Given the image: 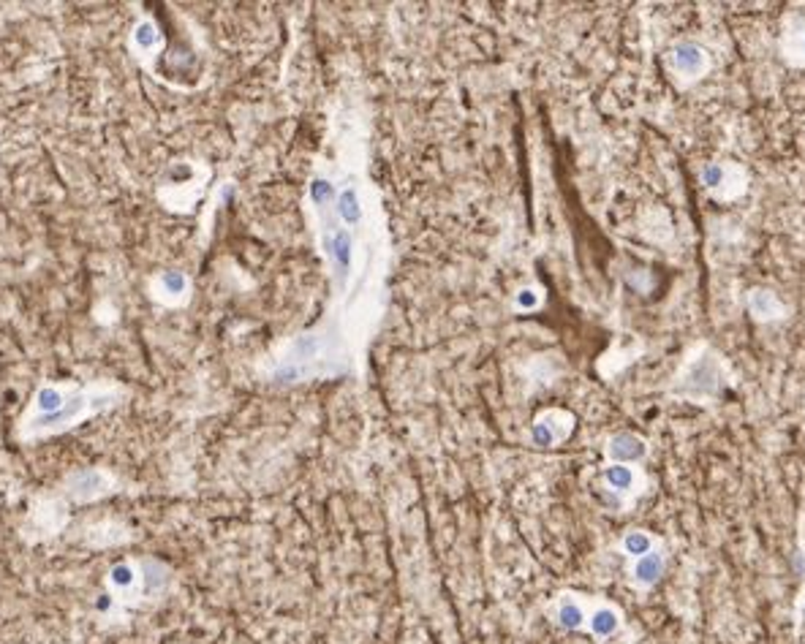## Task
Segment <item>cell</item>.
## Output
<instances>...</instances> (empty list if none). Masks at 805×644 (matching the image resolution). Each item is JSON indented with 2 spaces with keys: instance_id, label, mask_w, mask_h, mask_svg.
Returning a JSON list of instances; mask_svg holds the SVG:
<instances>
[{
  "instance_id": "1",
  "label": "cell",
  "mask_w": 805,
  "mask_h": 644,
  "mask_svg": "<svg viewBox=\"0 0 805 644\" xmlns=\"http://www.w3.org/2000/svg\"><path fill=\"white\" fill-rule=\"evenodd\" d=\"M726 378H729V370H726L724 356L705 349L697 359L688 362V367L680 378V389L694 400H708V397L721 395V389L726 387Z\"/></svg>"
},
{
  "instance_id": "2",
  "label": "cell",
  "mask_w": 805,
  "mask_h": 644,
  "mask_svg": "<svg viewBox=\"0 0 805 644\" xmlns=\"http://www.w3.org/2000/svg\"><path fill=\"white\" fill-rule=\"evenodd\" d=\"M115 487V479L98 471V468H88V471H74L65 476V498L77 501V503H90V501H98L104 495H109Z\"/></svg>"
},
{
  "instance_id": "3",
  "label": "cell",
  "mask_w": 805,
  "mask_h": 644,
  "mask_svg": "<svg viewBox=\"0 0 805 644\" xmlns=\"http://www.w3.org/2000/svg\"><path fill=\"white\" fill-rule=\"evenodd\" d=\"M670 65L678 77L688 80V82H697L702 80L708 68H710V58L702 47L697 44H678L672 52H670Z\"/></svg>"
},
{
  "instance_id": "4",
  "label": "cell",
  "mask_w": 805,
  "mask_h": 644,
  "mask_svg": "<svg viewBox=\"0 0 805 644\" xmlns=\"http://www.w3.org/2000/svg\"><path fill=\"white\" fill-rule=\"evenodd\" d=\"M748 313L759 324H776V321L786 318L784 302L770 288H751V294H748Z\"/></svg>"
},
{
  "instance_id": "5",
  "label": "cell",
  "mask_w": 805,
  "mask_h": 644,
  "mask_svg": "<svg viewBox=\"0 0 805 644\" xmlns=\"http://www.w3.org/2000/svg\"><path fill=\"white\" fill-rule=\"evenodd\" d=\"M702 185L708 191H713L716 196H726V188L735 185V191H746V174L743 169L732 166V164H708L702 169Z\"/></svg>"
},
{
  "instance_id": "6",
  "label": "cell",
  "mask_w": 805,
  "mask_h": 644,
  "mask_svg": "<svg viewBox=\"0 0 805 644\" xmlns=\"http://www.w3.org/2000/svg\"><path fill=\"white\" fill-rule=\"evenodd\" d=\"M781 58L789 65L805 68V17H789L781 35Z\"/></svg>"
},
{
  "instance_id": "7",
  "label": "cell",
  "mask_w": 805,
  "mask_h": 644,
  "mask_svg": "<svg viewBox=\"0 0 805 644\" xmlns=\"http://www.w3.org/2000/svg\"><path fill=\"white\" fill-rule=\"evenodd\" d=\"M645 441L632 435V433H620V435H612L610 443H607V457L615 463V465H632V463H640L645 457Z\"/></svg>"
},
{
  "instance_id": "8",
  "label": "cell",
  "mask_w": 805,
  "mask_h": 644,
  "mask_svg": "<svg viewBox=\"0 0 805 644\" xmlns=\"http://www.w3.org/2000/svg\"><path fill=\"white\" fill-rule=\"evenodd\" d=\"M664 565H667L664 552H658V549H650L648 555L637 557L634 565H632V579H634V585H637V587H653L658 579L664 577Z\"/></svg>"
},
{
  "instance_id": "9",
  "label": "cell",
  "mask_w": 805,
  "mask_h": 644,
  "mask_svg": "<svg viewBox=\"0 0 805 644\" xmlns=\"http://www.w3.org/2000/svg\"><path fill=\"white\" fill-rule=\"evenodd\" d=\"M556 623L564 631H579L585 623H588V612H585L582 601L574 593H564L556 603Z\"/></svg>"
},
{
  "instance_id": "10",
  "label": "cell",
  "mask_w": 805,
  "mask_h": 644,
  "mask_svg": "<svg viewBox=\"0 0 805 644\" xmlns=\"http://www.w3.org/2000/svg\"><path fill=\"white\" fill-rule=\"evenodd\" d=\"M139 582H142V595H161L169 587L172 574H169V568L158 560H142L139 563Z\"/></svg>"
},
{
  "instance_id": "11",
  "label": "cell",
  "mask_w": 805,
  "mask_h": 644,
  "mask_svg": "<svg viewBox=\"0 0 805 644\" xmlns=\"http://www.w3.org/2000/svg\"><path fill=\"white\" fill-rule=\"evenodd\" d=\"M620 623H624V617H620V612L615 610V606H610V603H599L596 610L588 615V625L591 628V633L594 636H599V639H610V636H615L617 631H620Z\"/></svg>"
},
{
  "instance_id": "12",
  "label": "cell",
  "mask_w": 805,
  "mask_h": 644,
  "mask_svg": "<svg viewBox=\"0 0 805 644\" xmlns=\"http://www.w3.org/2000/svg\"><path fill=\"white\" fill-rule=\"evenodd\" d=\"M106 585L112 587L118 595H131V593H139L142 595V582H139V568L131 565V563H118L109 568L106 574Z\"/></svg>"
},
{
  "instance_id": "13",
  "label": "cell",
  "mask_w": 805,
  "mask_h": 644,
  "mask_svg": "<svg viewBox=\"0 0 805 644\" xmlns=\"http://www.w3.org/2000/svg\"><path fill=\"white\" fill-rule=\"evenodd\" d=\"M637 481H640V476L632 465H615L612 463L604 471V484L615 492V495H629V492L637 489Z\"/></svg>"
},
{
  "instance_id": "14",
  "label": "cell",
  "mask_w": 805,
  "mask_h": 644,
  "mask_svg": "<svg viewBox=\"0 0 805 644\" xmlns=\"http://www.w3.org/2000/svg\"><path fill=\"white\" fill-rule=\"evenodd\" d=\"M620 549L637 560V557H642L653 549V539H650V533H645V530H629V533L624 536V541H620Z\"/></svg>"
},
{
  "instance_id": "15",
  "label": "cell",
  "mask_w": 805,
  "mask_h": 644,
  "mask_svg": "<svg viewBox=\"0 0 805 644\" xmlns=\"http://www.w3.org/2000/svg\"><path fill=\"white\" fill-rule=\"evenodd\" d=\"M134 42H136L139 50H150V47L158 44V30H156L150 22H142V25L136 27V33H134Z\"/></svg>"
},
{
  "instance_id": "16",
  "label": "cell",
  "mask_w": 805,
  "mask_h": 644,
  "mask_svg": "<svg viewBox=\"0 0 805 644\" xmlns=\"http://www.w3.org/2000/svg\"><path fill=\"white\" fill-rule=\"evenodd\" d=\"M161 283H164V288L169 294H182V291H186V278H182L180 272H164Z\"/></svg>"
},
{
  "instance_id": "17",
  "label": "cell",
  "mask_w": 805,
  "mask_h": 644,
  "mask_svg": "<svg viewBox=\"0 0 805 644\" xmlns=\"http://www.w3.org/2000/svg\"><path fill=\"white\" fill-rule=\"evenodd\" d=\"M341 215L346 218V220H356L359 218V210H356V199H354V194L349 191V194H343L341 196Z\"/></svg>"
},
{
  "instance_id": "18",
  "label": "cell",
  "mask_w": 805,
  "mask_h": 644,
  "mask_svg": "<svg viewBox=\"0 0 805 644\" xmlns=\"http://www.w3.org/2000/svg\"><path fill=\"white\" fill-rule=\"evenodd\" d=\"M536 302V296L531 294V291H523V296H520V305H525V308H531Z\"/></svg>"
}]
</instances>
